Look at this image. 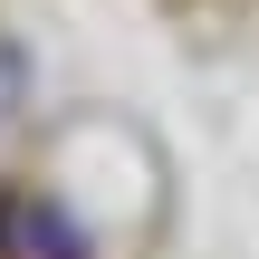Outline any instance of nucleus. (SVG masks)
<instances>
[{
	"instance_id": "f257e3e1",
	"label": "nucleus",
	"mask_w": 259,
	"mask_h": 259,
	"mask_svg": "<svg viewBox=\"0 0 259 259\" xmlns=\"http://www.w3.org/2000/svg\"><path fill=\"white\" fill-rule=\"evenodd\" d=\"M19 87H29V77H19V48H10V38H0V115H10V106H19Z\"/></svg>"
}]
</instances>
